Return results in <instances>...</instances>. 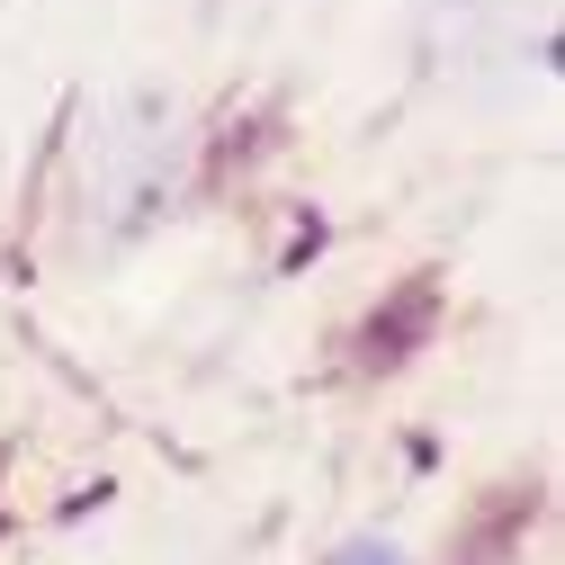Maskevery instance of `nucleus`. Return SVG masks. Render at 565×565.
<instances>
[{"mask_svg":"<svg viewBox=\"0 0 565 565\" xmlns=\"http://www.w3.org/2000/svg\"><path fill=\"white\" fill-rule=\"evenodd\" d=\"M332 565H404V556H395V547H341Z\"/></svg>","mask_w":565,"mask_h":565,"instance_id":"obj_1","label":"nucleus"}]
</instances>
